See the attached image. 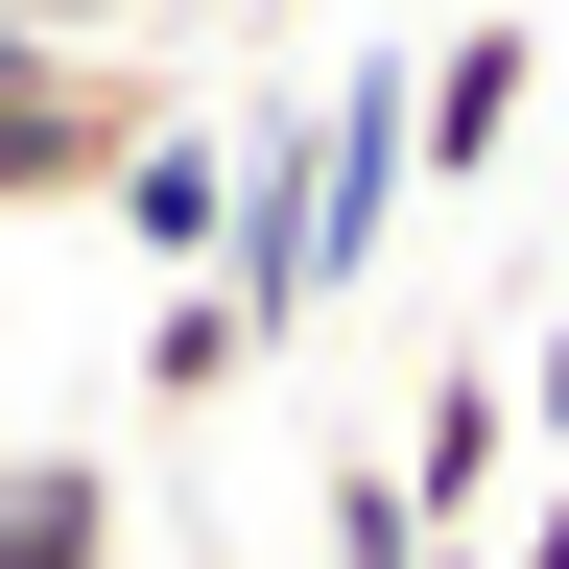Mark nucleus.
<instances>
[{
    "mask_svg": "<svg viewBox=\"0 0 569 569\" xmlns=\"http://www.w3.org/2000/svg\"><path fill=\"white\" fill-rule=\"evenodd\" d=\"M403 167H427V142H403V71H332V96H309V332L380 284V238H403Z\"/></svg>",
    "mask_w": 569,
    "mask_h": 569,
    "instance_id": "1",
    "label": "nucleus"
},
{
    "mask_svg": "<svg viewBox=\"0 0 569 569\" xmlns=\"http://www.w3.org/2000/svg\"><path fill=\"white\" fill-rule=\"evenodd\" d=\"M380 475H403V522H427V546H475V522H498V475H522V356H427V403L380 427Z\"/></svg>",
    "mask_w": 569,
    "mask_h": 569,
    "instance_id": "2",
    "label": "nucleus"
},
{
    "mask_svg": "<svg viewBox=\"0 0 569 569\" xmlns=\"http://www.w3.org/2000/svg\"><path fill=\"white\" fill-rule=\"evenodd\" d=\"M546 96V24H451V48H403V142H427V190H475L498 142H522Z\"/></svg>",
    "mask_w": 569,
    "mask_h": 569,
    "instance_id": "3",
    "label": "nucleus"
},
{
    "mask_svg": "<svg viewBox=\"0 0 569 569\" xmlns=\"http://www.w3.org/2000/svg\"><path fill=\"white\" fill-rule=\"evenodd\" d=\"M96 213H119V238L167 261V284H213V238H238V119H167V142H142V167L96 190Z\"/></svg>",
    "mask_w": 569,
    "mask_h": 569,
    "instance_id": "4",
    "label": "nucleus"
},
{
    "mask_svg": "<svg viewBox=\"0 0 569 569\" xmlns=\"http://www.w3.org/2000/svg\"><path fill=\"white\" fill-rule=\"evenodd\" d=\"M119 546H142L119 451H0V569H119Z\"/></svg>",
    "mask_w": 569,
    "mask_h": 569,
    "instance_id": "5",
    "label": "nucleus"
},
{
    "mask_svg": "<svg viewBox=\"0 0 569 569\" xmlns=\"http://www.w3.org/2000/svg\"><path fill=\"white\" fill-rule=\"evenodd\" d=\"M238 380H261L238 284H167V309H142V403H238Z\"/></svg>",
    "mask_w": 569,
    "mask_h": 569,
    "instance_id": "6",
    "label": "nucleus"
},
{
    "mask_svg": "<svg viewBox=\"0 0 569 569\" xmlns=\"http://www.w3.org/2000/svg\"><path fill=\"white\" fill-rule=\"evenodd\" d=\"M332 569H427V522H403V475H380V451H332Z\"/></svg>",
    "mask_w": 569,
    "mask_h": 569,
    "instance_id": "7",
    "label": "nucleus"
},
{
    "mask_svg": "<svg viewBox=\"0 0 569 569\" xmlns=\"http://www.w3.org/2000/svg\"><path fill=\"white\" fill-rule=\"evenodd\" d=\"M0 24H48V48H142L167 0H0Z\"/></svg>",
    "mask_w": 569,
    "mask_h": 569,
    "instance_id": "8",
    "label": "nucleus"
},
{
    "mask_svg": "<svg viewBox=\"0 0 569 569\" xmlns=\"http://www.w3.org/2000/svg\"><path fill=\"white\" fill-rule=\"evenodd\" d=\"M522 451L569 475V309H546V356H522Z\"/></svg>",
    "mask_w": 569,
    "mask_h": 569,
    "instance_id": "9",
    "label": "nucleus"
},
{
    "mask_svg": "<svg viewBox=\"0 0 569 569\" xmlns=\"http://www.w3.org/2000/svg\"><path fill=\"white\" fill-rule=\"evenodd\" d=\"M475 569H569V475H546V498H522V522H498Z\"/></svg>",
    "mask_w": 569,
    "mask_h": 569,
    "instance_id": "10",
    "label": "nucleus"
},
{
    "mask_svg": "<svg viewBox=\"0 0 569 569\" xmlns=\"http://www.w3.org/2000/svg\"><path fill=\"white\" fill-rule=\"evenodd\" d=\"M238 24H309V0H238Z\"/></svg>",
    "mask_w": 569,
    "mask_h": 569,
    "instance_id": "11",
    "label": "nucleus"
},
{
    "mask_svg": "<svg viewBox=\"0 0 569 569\" xmlns=\"http://www.w3.org/2000/svg\"><path fill=\"white\" fill-rule=\"evenodd\" d=\"M546 48H569V24H546Z\"/></svg>",
    "mask_w": 569,
    "mask_h": 569,
    "instance_id": "12",
    "label": "nucleus"
}]
</instances>
